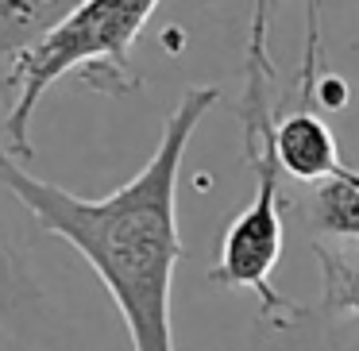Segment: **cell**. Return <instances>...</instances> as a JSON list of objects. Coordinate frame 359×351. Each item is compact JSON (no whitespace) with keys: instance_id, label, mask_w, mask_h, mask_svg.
Segmentation results:
<instances>
[{"instance_id":"cell-2","label":"cell","mask_w":359,"mask_h":351,"mask_svg":"<svg viewBox=\"0 0 359 351\" xmlns=\"http://www.w3.org/2000/svg\"><path fill=\"white\" fill-rule=\"evenodd\" d=\"M274 4H259L251 16L248 47H243V81L236 97V120L243 128V163L251 170V201L228 220L217 243V259L209 266V282L236 294H255L259 312H278L290 305L286 294L274 289V270L286 247L278 193V151L274 132L282 120V89L271 58V16Z\"/></svg>"},{"instance_id":"cell-8","label":"cell","mask_w":359,"mask_h":351,"mask_svg":"<svg viewBox=\"0 0 359 351\" xmlns=\"http://www.w3.org/2000/svg\"><path fill=\"white\" fill-rule=\"evenodd\" d=\"M66 8V0H0V62H16Z\"/></svg>"},{"instance_id":"cell-5","label":"cell","mask_w":359,"mask_h":351,"mask_svg":"<svg viewBox=\"0 0 359 351\" xmlns=\"http://www.w3.org/2000/svg\"><path fill=\"white\" fill-rule=\"evenodd\" d=\"M305 232L328 243H359V170L340 166L317 186H305L294 201Z\"/></svg>"},{"instance_id":"cell-4","label":"cell","mask_w":359,"mask_h":351,"mask_svg":"<svg viewBox=\"0 0 359 351\" xmlns=\"http://www.w3.org/2000/svg\"><path fill=\"white\" fill-rule=\"evenodd\" d=\"M274 151H278L282 174H290L302 186H317L328 174L340 170V147L313 104H297V109L282 112L278 132H274Z\"/></svg>"},{"instance_id":"cell-6","label":"cell","mask_w":359,"mask_h":351,"mask_svg":"<svg viewBox=\"0 0 359 351\" xmlns=\"http://www.w3.org/2000/svg\"><path fill=\"white\" fill-rule=\"evenodd\" d=\"M313 259L320 270V294L313 305L320 320L348 336H359V243L313 240Z\"/></svg>"},{"instance_id":"cell-1","label":"cell","mask_w":359,"mask_h":351,"mask_svg":"<svg viewBox=\"0 0 359 351\" xmlns=\"http://www.w3.org/2000/svg\"><path fill=\"white\" fill-rule=\"evenodd\" d=\"M217 85H194L163 120L151 158L112 193L81 197L32 174L0 151V181L43 232L74 247L112 297L132 351H178L170 324L174 270L182 259L178 174L201 120L217 109Z\"/></svg>"},{"instance_id":"cell-7","label":"cell","mask_w":359,"mask_h":351,"mask_svg":"<svg viewBox=\"0 0 359 351\" xmlns=\"http://www.w3.org/2000/svg\"><path fill=\"white\" fill-rule=\"evenodd\" d=\"M43 309V286L12 232L0 224V328L24 332Z\"/></svg>"},{"instance_id":"cell-3","label":"cell","mask_w":359,"mask_h":351,"mask_svg":"<svg viewBox=\"0 0 359 351\" xmlns=\"http://www.w3.org/2000/svg\"><path fill=\"white\" fill-rule=\"evenodd\" d=\"M155 0H86L70 4L55 27L39 35L8 70L12 101L0 124V151L16 163H35L32 120L50 85L81 78L101 97L140 93L143 78L132 62L143 27L155 16Z\"/></svg>"}]
</instances>
